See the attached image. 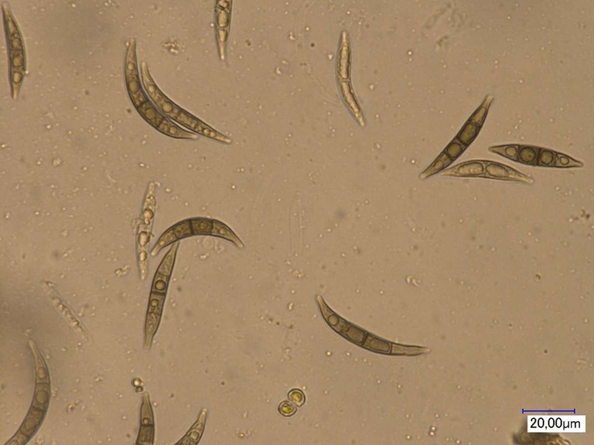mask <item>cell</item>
I'll use <instances>...</instances> for the list:
<instances>
[{"mask_svg":"<svg viewBox=\"0 0 594 445\" xmlns=\"http://www.w3.org/2000/svg\"><path fill=\"white\" fill-rule=\"evenodd\" d=\"M555 166L558 167H581L582 163L577 162L569 157L563 155H557L555 158Z\"/></svg>","mask_w":594,"mask_h":445,"instance_id":"obj_14","label":"cell"},{"mask_svg":"<svg viewBox=\"0 0 594 445\" xmlns=\"http://www.w3.org/2000/svg\"><path fill=\"white\" fill-rule=\"evenodd\" d=\"M139 111L141 113L142 115L146 118V120L155 127H158L164 120L162 115L158 112L151 104L148 103V102L143 103L139 108Z\"/></svg>","mask_w":594,"mask_h":445,"instance_id":"obj_10","label":"cell"},{"mask_svg":"<svg viewBox=\"0 0 594 445\" xmlns=\"http://www.w3.org/2000/svg\"><path fill=\"white\" fill-rule=\"evenodd\" d=\"M555 154L551 151L546 150V149H542L539 152V157H538V163L539 165L545 166V167H550L553 166L555 161Z\"/></svg>","mask_w":594,"mask_h":445,"instance_id":"obj_15","label":"cell"},{"mask_svg":"<svg viewBox=\"0 0 594 445\" xmlns=\"http://www.w3.org/2000/svg\"><path fill=\"white\" fill-rule=\"evenodd\" d=\"M465 147L464 145L461 144L460 143H458V142H453L447 148L445 153L448 155L449 158H451L452 161H453V160H456V158H459L462 155V152L465 151Z\"/></svg>","mask_w":594,"mask_h":445,"instance_id":"obj_17","label":"cell"},{"mask_svg":"<svg viewBox=\"0 0 594 445\" xmlns=\"http://www.w3.org/2000/svg\"><path fill=\"white\" fill-rule=\"evenodd\" d=\"M537 158L536 149L533 147L524 146L518 152V160L520 162L526 164H533Z\"/></svg>","mask_w":594,"mask_h":445,"instance_id":"obj_12","label":"cell"},{"mask_svg":"<svg viewBox=\"0 0 594 445\" xmlns=\"http://www.w3.org/2000/svg\"><path fill=\"white\" fill-rule=\"evenodd\" d=\"M179 245V241L174 243L173 244H172V247H170L168 253L164 256V259L155 274L153 280V286H152V292L166 293Z\"/></svg>","mask_w":594,"mask_h":445,"instance_id":"obj_3","label":"cell"},{"mask_svg":"<svg viewBox=\"0 0 594 445\" xmlns=\"http://www.w3.org/2000/svg\"><path fill=\"white\" fill-rule=\"evenodd\" d=\"M229 22L230 16L228 11L220 8V7H218L216 9V23H217L218 27L220 29L227 28L229 25Z\"/></svg>","mask_w":594,"mask_h":445,"instance_id":"obj_16","label":"cell"},{"mask_svg":"<svg viewBox=\"0 0 594 445\" xmlns=\"http://www.w3.org/2000/svg\"><path fill=\"white\" fill-rule=\"evenodd\" d=\"M207 410H202L197 422L192 427L188 434L180 442V445H194L197 444L202 437L206 421Z\"/></svg>","mask_w":594,"mask_h":445,"instance_id":"obj_8","label":"cell"},{"mask_svg":"<svg viewBox=\"0 0 594 445\" xmlns=\"http://www.w3.org/2000/svg\"><path fill=\"white\" fill-rule=\"evenodd\" d=\"M168 115L175 121L178 122L180 124L191 129L197 134H202L205 137L227 143V144H231L232 143V140L229 137L219 133L212 128L207 126L203 122L197 120L188 113L184 112L182 110L179 109L176 107H174L173 111Z\"/></svg>","mask_w":594,"mask_h":445,"instance_id":"obj_2","label":"cell"},{"mask_svg":"<svg viewBox=\"0 0 594 445\" xmlns=\"http://www.w3.org/2000/svg\"><path fill=\"white\" fill-rule=\"evenodd\" d=\"M288 399H289L290 401H291L293 403H294V404L298 406V407H301V406L303 405L305 401V396H304V393H302L301 390H297V389L291 390V391L288 393Z\"/></svg>","mask_w":594,"mask_h":445,"instance_id":"obj_19","label":"cell"},{"mask_svg":"<svg viewBox=\"0 0 594 445\" xmlns=\"http://www.w3.org/2000/svg\"><path fill=\"white\" fill-rule=\"evenodd\" d=\"M193 235H211L231 241L236 247L244 248L239 238L225 223L207 218H193L177 223L166 231L159 238V243L165 248L170 244Z\"/></svg>","mask_w":594,"mask_h":445,"instance_id":"obj_1","label":"cell"},{"mask_svg":"<svg viewBox=\"0 0 594 445\" xmlns=\"http://www.w3.org/2000/svg\"><path fill=\"white\" fill-rule=\"evenodd\" d=\"M158 129L162 133L172 137H175V138L190 139V140H196V139L199 138V136L197 134L190 133V132H186V131L180 129L179 127L175 126L167 119H164Z\"/></svg>","mask_w":594,"mask_h":445,"instance_id":"obj_9","label":"cell"},{"mask_svg":"<svg viewBox=\"0 0 594 445\" xmlns=\"http://www.w3.org/2000/svg\"><path fill=\"white\" fill-rule=\"evenodd\" d=\"M492 99V97L491 96L486 97L482 105H480V108L472 116L466 126L464 127L462 132L459 134V137H458L459 140L465 146L470 144L480 131Z\"/></svg>","mask_w":594,"mask_h":445,"instance_id":"obj_4","label":"cell"},{"mask_svg":"<svg viewBox=\"0 0 594 445\" xmlns=\"http://www.w3.org/2000/svg\"><path fill=\"white\" fill-rule=\"evenodd\" d=\"M218 43H219V51H220L221 58L225 59V48H226L228 32L224 29L219 28L217 31Z\"/></svg>","mask_w":594,"mask_h":445,"instance_id":"obj_18","label":"cell"},{"mask_svg":"<svg viewBox=\"0 0 594 445\" xmlns=\"http://www.w3.org/2000/svg\"><path fill=\"white\" fill-rule=\"evenodd\" d=\"M484 174V167L483 164L478 161L461 164L450 170L444 171L442 176H456V177H479Z\"/></svg>","mask_w":594,"mask_h":445,"instance_id":"obj_6","label":"cell"},{"mask_svg":"<svg viewBox=\"0 0 594 445\" xmlns=\"http://www.w3.org/2000/svg\"><path fill=\"white\" fill-rule=\"evenodd\" d=\"M494 152L502 155L503 156L507 157L509 159L517 161L518 160V147L515 146H498V147L490 148Z\"/></svg>","mask_w":594,"mask_h":445,"instance_id":"obj_13","label":"cell"},{"mask_svg":"<svg viewBox=\"0 0 594 445\" xmlns=\"http://www.w3.org/2000/svg\"><path fill=\"white\" fill-rule=\"evenodd\" d=\"M143 83H144L145 87H146V90L149 93V96L152 97L154 102L157 104V105L159 107L161 111H164L166 114H170L173 111V105L171 103L170 101L165 96H163L162 93L154 85L152 81L149 79L146 69H143Z\"/></svg>","mask_w":594,"mask_h":445,"instance_id":"obj_7","label":"cell"},{"mask_svg":"<svg viewBox=\"0 0 594 445\" xmlns=\"http://www.w3.org/2000/svg\"><path fill=\"white\" fill-rule=\"evenodd\" d=\"M485 177L492 178V179H503V180L516 181V182H527L530 183L533 180L531 178L518 173L514 169L501 164L491 163L486 164L485 168Z\"/></svg>","mask_w":594,"mask_h":445,"instance_id":"obj_5","label":"cell"},{"mask_svg":"<svg viewBox=\"0 0 594 445\" xmlns=\"http://www.w3.org/2000/svg\"><path fill=\"white\" fill-rule=\"evenodd\" d=\"M453 162L451 158H449L448 155L446 153L443 154L441 157H439L438 160L428 169L427 171L425 172L422 175V177H428V176H432V174L438 173L440 170L447 167V166L450 165Z\"/></svg>","mask_w":594,"mask_h":445,"instance_id":"obj_11","label":"cell"},{"mask_svg":"<svg viewBox=\"0 0 594 445\" xmlns=\"http://www.w3.org/2000/svg\"><path fill=\"white\" fill-rule=\"evenodd\" d=\"M279 411L283 416H291L296 413L297 408L294 404H291L289 401H283L279 405Z\"/></svg>","mask_w":594,"mask_h":445,"instance_id":"obj_20","label":"cell"}]
</instances>
